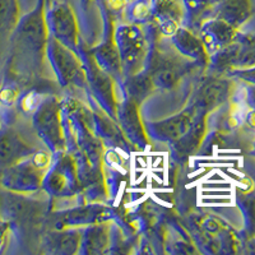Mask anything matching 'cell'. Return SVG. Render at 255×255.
<instances>
[{
	"instance_id": "7a4b0ae2",
	"label": "cell",
	"mask_w": 255,
	"mask_h": 255,
	"mask_svg": "<svg viewBox=\"0 0 255 255\" xmlns=\"http://www.w3.org/2000/svg\"><path fill=\"white\" fill-rule=\"evenodd\" d=\"M6 229H8L6 223L3 222V221H0V247H1V244H3L4 236H5L6 234Z\"/></svg>"
},
{
	"instance_id": "6da1fadb",
	"label": "cell",
	"mask_w": 255,
	"mask_h": 255,
	"mask_svg": "<svg viewBox=\"0 0 255 255\" xmlns=\"http://www.w3.org/2000/svg\"><path fill=\"white\" fill-rule=\"evenodd\" d=\"M17 0H0V42L17 18Z\"/></svg>"
}]
</instances>
